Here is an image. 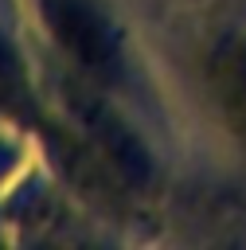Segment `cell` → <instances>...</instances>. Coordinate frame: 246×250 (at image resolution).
Returning a JSON list of instances; mask_svg holds the SVG:
<instances>
[{"label": "cell", "instance_id": "2", "mask_svg": "<svg viewBox=\"0 0 246 250\" xmlns=\"http://www.w3.org/2000/svg\"><path fill=\"white\" fill-rule=\"evenodd\" d=\"M43 20L62 47V55L90 78H113L117 74V43L109 35V23L90 8L86 0H43Z\"/></svg>", "mask_w": 246, "mask_h": 250}, {"label": "cell", "instance_id": "1", "mask_svg": "<svg viewBox=\"0 0 246 250\" xmlns=\"http://www.w3.org/2000/svg\"><path fill=\"white\" fill-rule=\"evenodd\" d=\"M62 105H66V113L74 117L78 133L86 137V145L94 148V156L102 164H109L117 176H125L133 184L148 180V152H144V145L137 141V133L125 125V117L105 98H98L94 90H86L78 82H62Z\"/></svg>", "mask_w": 246, "mask_h": 250}, {"label": "cell", "instance_id": "3", "mask_svg": "<svg viewBox=\"0 0 246 250\" xmlns=\"http://www.w3.org/2000/svg\"><path fill=\"white\" fill-rule=\"evenodd\" d=\"M211 86H215V98L223 105L226 125L238 137H246V43H234L215 59Z\"/></svg>", "mask_w": 246, "mask_h": 250}]
</instances>
